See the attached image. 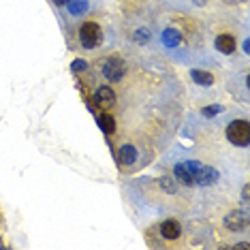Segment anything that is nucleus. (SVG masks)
<instances>
[{
  "label": "nucleus",
  "instance_id": "f257e3e1",
  "mask_svg": "<svg viewBox=\"0 0 250 250\" xmlns=\"http://www.w3.org/2000/svg\"><path fill=\"white\" fill-rule=\"evenodd\" d=\"M184 167L190 171L192 180H195V186H209L218 180V171L209 165H203V163H197V161H186Z\"/></svg>",
  "mask_w": 250,
  "mask_h": 250
},
{
  "label": "nucleus",
  "instance_id": "f03ea898",
  "mask_svg": "<svg viewBox=\"0 0 250 250\" xmlns=\"http://www.w3.org/2000/svg\"><path fill=\"white\" fill-rule=\"evenodd\" d=\"M227 139L231 141L233 146H248L250 144V124L246 120H233L229 126H227Z\"/></svg>",
  "mask_w": 250,
  "mask_h": 250
},
{
  "label": "nucleus",
  "instance_id": "7ed1b4c3",
  "mask_svg": "<svg viewBox=\"0 0 250 250\" xmlns=\"http://www.w3.org/2000/svg\"><path fill=\"white\" fill-rule=\"evenodd\" d=\"M101 39H103V32H101V26L94 21H86L79 28V41L86 49H94L101 43Z\"/></svg>",
  "mask_w": 250,
  "mask_h": 250
},
{
  "label": "nucleus",
  "instance_id": "20e7f679",
  "mask_svg": "<svg viewBox=\"0 0 250 250\" xmlns=\"http://www.w3.org/2000/svg\"><path fill=\"white\" fill-rule=\"evenodd\" d=\"M124 73H126V64H124L122 58H118V56H113V58L105 60L103 64V75L107 82H120L124 77Z\"/></svg>",
  "mask_w": 250,
  "mask_h": 250
},
{
  "label": "nucleus",
  "instance_id": "39448f33",
  "mask_svg": "<svg viewBox=\"0 0 250 250\" xmlns=\"http://www.w3.org/2000/svg\"><path fill=\"white\" fill-rule=\"evenodd\" d=\"M94 103L101 107V109H111L116 105V92L109 86H101L94 92Z\"/></svg>",
  "mask_w": 250,
  "mask_h": 250
},
{
  "label": "nucleus",
  "instance_id": "423d86ee",
  "mask_svg": "<svg viewBox=\"0 0 250 250\" xmlns=\"http://www.w3.org/2000/svg\"><path fill=\"white\" fill-rule=\"evenodd\" d=\"M246 225H248V214L242 212V209L229 212V214H227V218H225V227L229 231H242Z\"/></svg>",
  "mask_w": 250,
  "mask_h": 250
},
{
  "label": "nucleus",
  "instance_id": "0eeeda50",
  "mask_svg": "<svg viewBox=\"0 0 250 250\" xmlns=\"http://www.w3.org/2000/svg\"><path fill=\"white\" fill-rule=\"evenodd\" d=\"M161 235L165 237V240H178V237L182 235V227L178 220H165V223L161 225Z\"/></svg>",
  "mask_w": 250,
  "mask_h": 250
},
{
  "label": "nucleus",
  "instance_id": "6e6552de",
  "mask_svg": "<svg viewBox=\"0 0 250 250\" xmlns=\"http://www.w3.org/2000/svg\"><path fill=\"white\" fill-rule=\"evenodd\" d=\"M216 49H218L220 54H233L235 52V37H231V35H218L216 37Z\"/></svg>",
  "mask_w": 250,
  "mask_h": 250
},
{
  "label": "nucleus",
  "instance_id": "1a4fd4ad",
  "mask_svg": "<svg viewBox=\"0 0 250 250\" xmlns=\"http://www.w3.org/2000/svg\"><path fill=\"white\" fill-rule=\"evenodd\" d=\"M137 147L135 146H122L120 150H118V158H120V163L122 165H133L135 161H137Z\"/></svg>",
  "mask_w": 250,
  "mask_h": 250
},
{
  "label": "nucleus",
  "instance_id": "9d476101",
  "mask_svg": "<svg viewBox=\"0 0 250 250\" xmlns=\"http://www.w3.org/2000/svg\"><path fill=\"white\" fill-rule=\"evenodd\" d=\"M161 39L167 47H178V45L182 43V32L175 30V28H167V30H163Z\"/></svg>",
  "mask_w": 250,
  "mask_h": 250
},
{
  "label": "nucleus",
  "instance_id": "9b49d317",
  "mask_svg": "<svg viewBox=\"0 0 250 250\" xmlns=\"http://www.w3.org/2000/svg\"><path fill=\"white\" fill-rule=\"evenodd\" d=\"M190 77H192V82H195L197 86H203V88H208V86H212V83H214V75H212V73H208V71L192 69Z\"/></svg>",
  "mask_w": 250,
  "mask_h": 250
},
{
  "label": "nucleus",
  "instance_id": "f8f14e48",
  "mask_svg": "<svg viewBox=\"0 0 250 250\" xmlns=\"http://www.w3.org/2000/svg\"><path fill=\"white\" fill-rule=\"evenodd\" d=\"M96 120H99V126H101V130H103L105 135L116 133V118L113 116H109V113H101Z\"/></svg>",
  "mask_w": 250,
  "mask_h": 250
},
{
  "label": "nucleus",
  "instance_id": "ddd939ff",
  "mask_svg": "<svg viewBox=\"0 0 250 250\" xmlns=\"http://www.w3.org/2000/svg\"><path fill=\"white\" fill-rule=\"evenodd\" d=\"M175 180H178L180 184H184V186H195V180H192L188 169L184 167V163L175 165Z\"/></svg>",
  "mask_w": 250,
  "mask_h": 250
},
{
  "label": "nucleus",
  "instance_id": "4468645a",
  "mask_svg": "<svg viewBox=\"0 0 250 250\" xmlns=\"http://www.w3.org/2000/svg\"><path fill=\"white\" fill-rule=\"evenodd\" d=\"M66 4H69L71 15H82L88 11V0H69Z\"/></svg>",
  "mask_w": 250,
  "mask_h": 250
},
{
  "label": "nucleus",
  "instance_id": "2eb2a0df",
  "mask_svg": "<svg viewBox=\"0 0 250 250\" xmlns=\"http://www.w3.org/2000/svg\"><path fill=\"white\" fill-rule=\"evenodd\" d=\"M158 184H161V188L163 190H167V192H173L178 190V186H175V182H173V178H169V175H163V178H158Z\"/></svg>",
  "mask_w": 250,
  "mask_h": 250
},
{
  "label": "nucleus",
  "instance_id": "dca6fc26",
  "mask_svg": "<svg viewBox=\"0 0 250 250\" xmlns=\"http://www.w3.org/2000/svg\"><path fill=\"white\" fill-rule=\"evenodd\" d=\"M133 41L135 43H147L150 41V30H147V28H137V30L133 32Z\"/></svg>",
  "mask_w": 250,
  "mask_h": 250
},
{
  "label": "nucleus",
  "instance_id": "f3484780",
  "mask_svg": "<svg viewBox=\"0 0 250 250\" xmlns=\"http://www.w3.org/2000/svg\"><path fill=\"white\" fill-rule=\"evenodd\" d=\"M220 111H223V105H208V107H203V109H201V116L214 118V116H218Z\"/></svg>",
  "mask_w": 250,
  "mask_h": 250
},
{
  "label": "nucleus",
  "instance_id": "a211bd4d",
  "mask_svg": "<svg viewBox=\"0 0 250 250\" xmlns=\"http://www.w3.org/2000/svg\"><path fill=\"white\" fill-rule=\"evenodd\" d=\"M75 73H79V71H86L88 69V62L83 60V58H77V60H73V66H71Z\"/></svg>",
  "mask_w": 250,
  "mask_h": 250
},
{
  "label": "nucleus",
  "instance_id": "6ab92c4d",
  "mask_svg": "<svg viewBox=\"0 0 250 250\" xmlns=\"http://www.w3.org/2000/svg\"><path fill=\"white\" fill-rule=\"evenodd\" d=\"M248 197H250V188H248V184H246V186H244V190H242V201L248 203Z\"/></svg>",
  "mask_w": 250,
  "mask_h": 250
},
{
  "label": "nucleus",
  "instance_id": "aec40b11",
  "mask_svg": "<svg viewBox=\"0 0 250 250\" xmlns=\"http://www.w3.org/2000/svg\"><path fill=\"white\" fill-rule=\"evenodd\" d=\"M235 248H237V250H248L250 244H235Z\"/></svg>",
  "mask_w": 250,
  "mask_h": 250
},
{
  "label": "nucleus",
  "instance_id": "412c9836",
  "mask_svg": "<svg viewBox=\"0 0 250 250\" xmlns=\"http://www.w3.org/2000/svg\"><path fill=\"white\" fill-rule=\"evenodd\" d=\"M66 2H69V0H54V4H58V7H64Z\"/></svg>",
  "mask_w": 250,
  "mask_h": 250
},
{
  "label": "nucleus",
  "instance_id": "4be33fe9",
  "mask_svg": "<svg viewBox=\"0 0 250 250\" xmlns=\"http://www.w3.org/2000/svg\"><path fill=\"white\" fill-rule=\"evenodd\" d=\"M195 4H206V0H195Z\"/></svg>",
  "mask_w": 250,
  "mask_h": 250
}]
</instances>
